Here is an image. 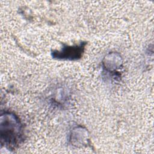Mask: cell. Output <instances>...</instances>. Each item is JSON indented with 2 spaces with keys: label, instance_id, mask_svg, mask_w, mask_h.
<instances>
[{
  "label": "cell",
  "instance_id": "cell-2",
  "mask_svg": "<svg viewBox=\"0 0 154 154\" xmlns=\"http://www.w3.org/2000/svg\"><path fill=\"white\" fill-rule=\"evenodd\" d=\"M85 43L75 46H64L61 51H54L52 56L58 59L76 60L80 58L84 52Z\"/></svg>",
  "mask_w": 154,
  "mask_h": 154
},
{
  "label": "cell",
  "instance_id": "cell-1",
  "mask_svg": "<svg viewBox=\"0 0 154 154\" xmlns=\"http://www.w3.org/2000/svg\"><path fill=\"white\" fill-rule=\"evenodd\" d=\"M1 143L9 149L17 147L22 140L23 126L14 114L4 112L1 115Z\"/></svg>",
  "mask_w": 154,
  "mask_h": 154
}]
</instances>
